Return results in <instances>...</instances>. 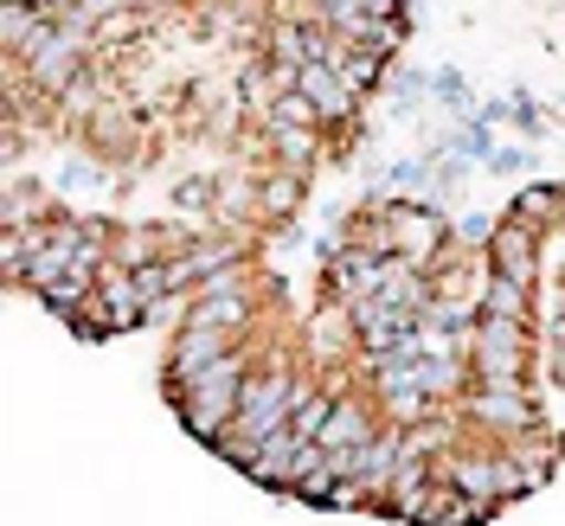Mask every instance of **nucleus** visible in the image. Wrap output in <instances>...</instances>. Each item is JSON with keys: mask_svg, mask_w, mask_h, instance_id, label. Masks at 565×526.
Returning a JSON list of instances; mask_svg holds the SVG:
<instances>
[{"mask_svg": "<svg viewBox=\"0 0 565 526\" xmlns=\"http://www.w3.org/2000/svg\"><path fill=\"white\" fill-rule=\"evenodd\" d=\"M527 289L533 282H514V277H482V289H476V315L489 321H527Z\"/></svg>", "mask_w": 565, "mask_h": 526, "instance_id": "dca6fc26", "label": "nucleus"}, {"mask_svg": "<svg viewBox=\"0 0 565 526\" xmlns=\"http://www.w3.org/2000/svg\"><path fill=\"white\" fill-rule=\"evenodd\" d=\"M250 341V334H245ZM238 334H225V328H200V321H180L174 341H168V386H180V379H193V373H206V366H218L225 353L245 347Z\"/></svg>", "mask_w": 565, "mask_h": 526, "instance_id": "6e6552de", "label": "nucleus"}, {"mask_svg": "<svg viewBox=\"0 0 565 526\" xmlns=\"http://www.w3.org/2000/svg\"><path fill=\"white\" fill-rule=\"evenodd\" d=\"M508 218H521L533 232H559V186H553V180H527V186L508 200Z\"/></svg>", "mask_w": 565, "mask_h": 526, "instance_id": "f3484780", "label": "nucleus"}, {"mask_svg": "<svg viewBox=\"0 0 565 526\" xmlns=\"http://www.w3.org/2000/svg\"><path fill=\"white\" fill-rule=\"evenodd\" d=\"M450 411L462 418L469 437L482 443H514L540 423V405H533L527 379H508V386H482V379H462V391L450 398Z\"/></svg>", "mask_w": 565, "mask_h": 526, "instance_id": "f03ea898", "label": "nucleus"}, {"mask_svg": "<svg viewBox=\"0 0 565 526\" xmlns=\"http://www.w3.org/2000/svg\"><path fill=\"white\" fill-rule=\"evenodd\" d=\"M45 20H52L45 0H0V58H20L45 33Z\"/></svg>", "mask_w": 565, "mask_h": 526, "instance_id": "4468645a", "label": "nucleus"}, {"mask_svg": "<svg viewBox=\"0 0 565 526\" xmlns=\"http://www.w3.org/2000/svg\"><path fill=\"white\" fill-rule=\"evenodd\" d=\"M380 218H386V250L398 264H412V270H424V264L444 250V238H450V218L418 206V200H386Z\"/></svg>", "mask_w": 565, "mask_h": 526, "instance_id": "423d86ee", "label": "nucleus"}, {"mask_svg": "<svg viewBox=\"0 0 565 526\" xmlns=\"http://www.w3.org/2000/svg\"><path fill=\"white\" fill-rule=\"evenodd\" d=\"M174 206L180 212H212V174H193L174 186Z\"/></svg>", "mask_w": 565, "mask_h": 526, "instance_id": "6ab92c4d", "label": "nucleus"}, {"mask_svg": "<svg viewBox=\"0 0 565 526\" xmlns=\"http://www.w3.org/2000/svg\"><path fill=\"white\" fill-rule=\"evenodd\" d=\"M302 386H309V379H302V359H257V366H245L232 430L250 437V443L270 437V430H282V418H289V405H296V391Z\"/></svg>", "mask_w": 565, "mask_h": 526, "instance_id": "7ed1b4c3", "label": "nucleus"}, {"mask_svg": "<svg viewBox=\"0 0 565 526\" xmlns=\"http://www.w3.org/2000/svg\"><path fill=\"white\" fill-rule=\"evenodd\" d=\"M341 391H328V386H302L296 391V405H289V418H282V430L296 437V443H316V430L321 418H328V405H334Z\"/></svg>", "mask_w": 565, "mask_h": 526, "instance_id": "a211bd4d", "label": "nucleus"}, {"mask_svg": "<svg viewBox=\"0 0 565 526\" xmlns=\"http://www.w3.org/2000/svg\"><path fill=\"white\" fill-rule=\"evenodd\" d=\"M257 129H264L270 161H277V168H296V174H309V168H321V161L334 154V141L321 136L316 122H257Z\"/></svg>", "mask_w": 565, "mask_h": 526, "instance_id": "f8f14e48", "label": "nucleus"}, {"mask_svg": "<svg viewBox=\"0 0 565 526\" xmlns=\"http://www.w3.org/2000/svg\"><path fill=\"white\" fill-rule=\"evenodd\" d=\"M366 13H412V0H360Z\"/></svg>", "mask_w": 565, "mask_h": 526, "instance_id": "aec40b11", "label": "nucleus"}, {"mask_svg": "<svg viewBox=\"0 0 565 526\" xmlns=\"http://www.w3.org/2000/svg\"><path fill=\"white\" fill-rule=\"evenodd\" d=\"M13 65H20V84H26V90H39V97L52 104V97L65 90L71 77L90 65V39L71 33L65 20H45V33H39L33 45L13 58Z\"/></svg>", "mask_w": 565, "mask_h": 526, "instance_id": "39448f33", "label": "nucleus"}, {"mask_svg": "<svg viewBox=\"0 0 565 526\" xmlns=\"http://www.w3.org/2000/svg\"><path fill=\"white\" fill-rule=\"evenodd\" d=\"M289 457H296V437H289V430H270V437L250 443L245 475L250 482H264V489H282V482H289Z\"/></svg>", "mask_w": 565, "mask_h": 526, "instance_id": "2eb2a0df", "label": "nucleus"}, {"mask_svg": "<svg viewBox=\"0 0 565 526\" xmlns=\"http://www.w3.org/2000/svg\"><path fill=\"white\" fill-rule=\"evenodd\" d=\"M482 264H489L494 277L533 282V277H540V232L501 212V218L489 225V238H482Z\"/></svg>", "mask_w": 565, "mask_h": 526, "instance_id": "1a4fd4ad", "label": "nucleus"}, {"mask_svg": "<svg viewBox=\"0 0 565 526\" xmlns=\"http://www.w3.org/2000/svg\"><path fill=\"white\" fill-rule=\"evenodd\" d=\"M245 366H250V341L238 353H225L218 366H206V373H193V379L168 386L180 423H186L200 443H212V437L232 423V411H238V386H245Z\"/></svg>", "mask_w": 565, "mask_h": 526, "instance_id": "f257e3e1", "label": "nucleus"}, {"mask_svg": "<svg viewBox=\"0 0 565 526\" xmlns=\"http://www.w3.org/2000/svg\"><path fill=\"white\" fill-rule=\"evenodd\" d=\"M296 90H302V104H309V116H316V129L334 141V148L360 129V97H353L328 65H302L296 71Z\"/></svg>", "mask_w": 565, "mask_h": 526, "instance_id": "0eeeda50", "label": "nucleus"}, {"mask_svg": "<svg viewBox=\"0 0 565 526\" xmlns=\"http://www.w3.org/2000/svg\"><path fill=\"white\" fill-rule=\"evenodd\" d=\"M527 353H533L527 321L476 315L469 341H462V373H469V379H482V386H508V379H527Z\"/></svg>", "mask_w": 565, "mask_h": 526, "instance_id": "20e7f679", "label": "nucleus"}, {"mask_svg": "<svg viewBox=\"0 0 565 526\" xmlns=\"http://www.w3.org/2000/svg\"><path fill=\"white\" fill-rule=\"evenodd\" d=\"M309 200V174H296V168H257V193H250V218H264V225H289L296 212Z\"/></svg>", "mask_w": 565, "mask_h": 526, "instance_id": "ddd939ff", "label": "nucleus"}, {"mask_svg": "<svg viewBox=\"0 0 565 526\" xmlns=\"http://www.w3.org/2000/svg\"><path fill=\"white\" fill-rule=\"evenodd\" d=\"M373 430H380V411H373V398H366V391L353 386V391H341V398L328 405V418H321L316 443L341 457V450H360V443H366Z\"/></svg>", "mask_w": 565, "mask_h": 526, "instance_id": "9b49d317", "label": "nucleus"}, {"mask_svg": "<svg viewBox=\"0 0 565 526\" xmlns=\"http://www.w3.org/2000/svg\"><path fill=\"white\" fill-rule=\"evenodd\" d=\"M380 277H386V257H373V250H360V245H334L328 250V270H321V296L353 309V302H366L380 289Z\"/></svg>", "mask_w": 565, "mask_h": 526, "instance_id": "9d476101", "label": "nucleus"}]
</instances>
